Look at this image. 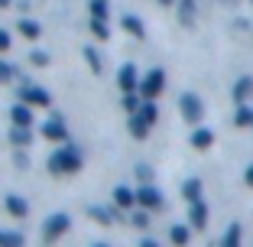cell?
<instances>
[{"label":"cell","instance_id":"7a4b0ae2","mask_svg":"<svg viewBox=\"0 0 253 247\" xmlns=\"http://www.w3.org/2000/svg\"><path fill=\"white\" fill-rule=\"evenodd\" d=\"M68 228H72V218H68L65 211H52V215L45 218V225H42V238L49 241V244H55L62 234H68Z\"/></svg>","mask_w":253,"mask_h":247},{"label":"cell","instance_id":"f1b7e54d","mask_svg":"<svg viewBox=\"0 0 253 247\" xmlns=\"http://www.w3.org/2000/svg\"><path fill=\"white\" fill-rule=\"evenodd\" d=\"M91 218H94L97 225H114V211L111 208H101V205H94V208H91Z\"/></svg>","mask_w":253,"mask_h":247},{"label":"cell","instance_id":"d6986e66","mask_svg":"<svg viewBox=\"0 0 253 247\" xmlns=\"http://www.w3.org/2000/svg\"><path fill=\"white\" fill-rule=\"evenodd\" d=\"M182 198H185L188 205L201 202V179H185V186H182Z\"/></svg>","mask_w":253,"mask_h":247},{"label":"cell","instance_id":"8fae6325","mask_svg":"<svg viewBox=\"0 0 253 247\" xmlns=\"http://www.w3.org/2000/svg\"><path fill=\"white\" fill-rule=\"evenodd\" d=\"M188 225H192L195 231H201V228L208 225V205L205 202H192L188 205Z\"/></svg>","mask_w":253,"mask_h":247},{"label":"cell","instance_id":"4316f807","mask_svg":"<svg viewBox=\"0 0 253 247\" xmlns=\"http://www.w3.org/2000/svg\"><path fill=\"white\" fill-rule=\"evenodd\" d=\"M140 91H126V95H124V111L126 114H136V111H140V104H143V101H140Z\"/></svg>","mask_w":253,"mask_h":247},{"label":"cell","instance_id":"2e32d148","mask_svg":"<svg viewBox=\"0 0 253 247\" xmlns=\"http://www.w3.org/2000/svg\"><path fill=\"white\" fill-rule=\"evenodd\" d=\"M10 143L13 147H30L33 143V127H20V124H13V130H10Z\"/></svg>","mask_w":253,"mask_h":247},{"label":"cell","instance_id":"7c38bea8","mask_svg":"<svg viewBox=\"0 0 253 247\" xmlns=\"http://www.w3.org/2000/svg\"><path fill=\"white\" fill-rule=\"evenodd\" d=\"M188 143H192L195 150H208L211 143H214V130H208V127H195L192 137H188Z\"/></svg>","mask_w":253,"mask_h":247},{"label":"cell","instance_id":"d6a6232c","mask_svg":"<svg viewBox=\"0 0 253 247\" xmlns=\"http://www.w3.org/2000/svg\"><path fill=\"white\" fill-rule=\"evenodd\" d=\"M10 78H13V68H10V62L0 59V85H7Z\"/></svg>","mask_w":253,"mask_h":247},{"label":"cell","instance_id":"8992f818","mask_svg":"<svg viewBox=\"0 0 253 247\" xmlns=\"http://www.w3.org/2000/svg\"><path fill=\"white\" fill-rule=\"evenodd\" d=\"M20 101H26V104H33V107H49L52 104V98H49V91H45L42 85H26V88H20Z\"/></svg>","mask_w":253,"mask_h":247},{"label":"cell","instance_id":"4fadbf2b","mask_svg":"<svg viewBox=\"0 0 253 247\" xmlns=\"http://www.w3.org/2000/svg\"><path fill=\"white\" fill-rule=\"evenodd\" d=\"M250 98H253V78L250 75L237 78V85H234V101H237V104H247Z\"/></svg>","mask_w":253,"mask_h":247},{"label":"cell","instance_id":"e0dca14e","mask_svg":"<svg viewBox=\"0 0 253 247\" xmlns=\"http://www.w3.org/2000/svg\"><path fill=\"white\" fill-rule=\"evenodd\" d=\"M192 231H195L192 225H172V231H169V241H172L175 247H185L188 241H192Z\"/></svg>","mask_w":253,"mask_h":247},{"label":"cell","instance_id":"603a6c76","mask_svg":"<svg viewBox=\"0 0 253 247\" xmlns=\"http://www.w3.org/2000/svg\"><path fill=\"white\" fill-rule=\"evenodd\" d=\"M234 124H237V127H253V104H237Z\"/></svg>","mask_w":253,"mask_h":247},{"label":"cell","instance_id":"ffe728a7","mask_svg":"<svg viewBox=\"0 0 253 247\" xmlns=\"http://www.w3.org/2000/svg\"><path fill=\"white\" fill-rule=\"evenodd\" d=\"M149 127H153V124H146L140 114H130V134H133L136 140H146V137H149Z\"/></svg>","mask_w":253,"mask_h":247},{"label":"cell","instance_id":"44dd1931","mask_svg":"<svg viewBox=\"0 0 253 247\" xmlns=\"http://www.w3.org/2000/svg\"><path fill=\"white\" fill-rule=\"evenodd\" d=\"M136 114H140L146 124H156V120H159V107H156L153 98H143V104H140V111H136Z\"/></svg>","mask_w":253,"mask_h":247},{"label":"cell","instance_id":"ac0fdd59","mask_svg":"<svg viewBox=\"0 0 253 247\" xmlns=\"http://www.w3.org/2000/svg\"><path fill=\"white\" fill-rule=\"evenodd\" d=\"M120 26H124L130 36H136V39L146 36V26H143V20H140V16H133V13H126L124 20H120Z\"/></svg>","mask_w":253,"mask_h":247},{"label":"cell","instance_id":"9c48e42d","mask_svg":"<svg viewBox=\"0 0 253 247\" xmlns=\"http://www.w3.org/2000/svg\"><path fill=\"white\" fill-rule=\"evenodd\" d=\"M3 211H7L10 218H30V202H26L23 195H16V192H7V198H3Z\"/></svg>","mask_w":253,"mask_h":247},{"label":"cell","instance_id":"f35d334b","mask_svg":"<svg viewBox=\"0 0 253 247\" xmlns=\"http://www.w3.org/2000/svg\"><path fill=\"white\" fill-rule=\"evenodd\" d=\"M0 7H10V0H0Z\"/></svg>","mask_w":253,"mask_h":247},{"label":"cell","instance_id":"3957f363","mask_svg":"<svg viewBox=\"0 0 253 247\" xmlns=\"http://www.w3.org/2000/svg\"><path fill=\"white\" fill-rule=\"evenodd\" d=\"M163 91H166V72H163V68H149L146 75L140 78V95L156 101Z\"/></svg>","mask_w":253,"mask_h":247},{"label":"cell","instance_id":"5b68a950","mask_svg":"<svg viewBox=\"0 0 253 247\" xmlns=\"http://www.w3.org/2000/svg\"><path fill=\"white\" fill-rule=\"evenodd\" d=\"M136 205H140V208H149V211H159L166 205V198H163V192H159L156 186L143 182V186L136 189Z\"/></svg>","mask_w":253,"mask_h":247},{"label":"cell","instance_id":"83f0119b","mask_svg":"<svg viewBox=\"0 0 253 247\" xmlns=\"http://www.w3.org/2000/svg\"><path fill=\"white\" fill-rule=\"evenodd\" d=\"M240 225H231L227 231H224V241H221V247H240Z\"/></svg>","mask_w":253,"mask_h":247},{"label":"cell","instance_id":"f546056e","mask_svg":"<svg viewBox=\"0 0 253 247\" xmlns=\"http://www.w3.org/2000/svg\"><path fill=\"white\" fill-rule=\"evenodd\" d=\"M179 16H182V23L195 20V0H179Z\"/></svg>","mask_w":253,"mask_h":247},{"label":"cell","instance_id":"8d00e7d4","mask_svg":"<svg viewBox=\"0 0 253 247\" xmlns=\"http://www.w3.org/2000/svg\"><path fill=\"white\" fill-rule=\"evenodd\" d=\"M140 247H163V244H159V241H153V238H143Z\"/></svg>","mask_w":253,"mask_h":247},{"label":"cell","instance_id":"9a60e30c","mask_svg":"<svg viewBox=\"0 0 253 247\" xmlns=\"http://www.w3.org/2000/svg\"><path fill=\"white\" fill-rule=\"evenodd\" d=\"M114 202H117V208H133V205H136V189L117 186V189H114Z\"/></svg>","mask_w":253,"mask_h":247},{"label":"cell","instance_id":"cb8c5ba5","mask_svg":"<svg viewBox=\"0 0 253 247\" xmlns=\"http://www.w3.org/2000/svg\"><path fill=\"white\" fill-rule=\"evenodd\" d=\"M82 55H84V62H88V68H91V72H94V75H101V68H104V65H101V55H97V49H94V46H84V49H82Z\"/></svg>","mask_w":253,"mask_h":247},{"label":"cell","instance_id":"484cf974","mask_svg":"<svg viewBox=\"0 0 253 247\" xmlns=\"http://www.w3.org/2000/svg\"><path fill=\"white\" fill-rule=\"evenodd\" d=\"M26 238L20 231H0V247H23Z\"/></svg>","mask_w":253,"mask_h":247},{"label":"cell","instance_id":"1f68e13d","mask_svg":"<svg viewBox=\"0 0 253 247\" xmlns=\"http://www.w3.org/2000/svg\"><path fill=\"white\" fill-rule=\"evenodd\" d=\"M136 228H149V208H136L133 211V218H130Z\"/></svg>","mask_w":253,"mask_h":247},{"label":"cell","instance_id":"836d02e7","mask_svg":"<svg viewBox=\"0 0 253 247\" xmlns=\"http://www.w3.org/2000/svg\"><path fill=\"white\" fill-rule=\"evenodd\" d=\"M10 43H13V36H10L7 30H0V55H7V52H10Z\"/></svg>","mask_w":253,"mask_h":247},{"label":"cell","instance_id":"e575fe53","mask_svg":"<svg viewBox=\"0 0 253 247\" xmlns=\"http://www.w3.org/2000/svg\"><path fill=\"white\" fill-rule=\"evenodd\" d=\"M136 172H140V179H143V182H149V176H153V172H149L146 166H136Z\"/></svg>","mask_w":253,"mask_h":247},{"label":"cell","instance_id":"7402d4cb","mask_svg":"<svg viewBox=\"0 0 253 247\" xmlns=\"http://www.w3.org/2000/svg\"><path fill=\"white\" fill-rule=\"evenodd\" d=\"M88 13L94 20H107L111 16V0H88Z\"/></svg>","mask_w":253,"mask_h":247},{"label":"cell","instance_id":"74e56055","mask_svg":"<svg viewBox=\"0 0 253 247\" xmlns=\"http://www.w3.org/2000/svg\"><path fill=\"white\" fill-rule=\"evenodd\" d=\"M156 3H163V7H172V3H175V0H156Z\"/></svg>","mask_w":253,"mask_h":247},{"label":"cell","instance_id":"6da1fadb","mask_svg":"<svg viewBox=\"0 0 253 247\" xmlns=\"http://www.w3.org/2000/svg\"><path fill=\"white\" fill-rule=\"evenodd\" d=\"M84 166L82 153L75 150V147H68V143H59V150L49 156V172L52 176H72V172H78Z\"/></svg>","mask_w":253,"mask_h":247},{"label":"cell","instance_id":"277c9868","mask_svg":"<svg viewBox=\"0 0 253 247\" xmlns=\"http://www.w3.org/2000/svg\"><path fill=\"white\" fill-rule=\"evenodd\" d=\"M179 111L188 124H201V117H205V101H201L195 91H185V95L179 98Z\"/></svg>","mask_w":253,"mask_h":247},{"label":"cell","instance_id":"5bb4252c","mask_svg":"<svg viewBox=\"0 0 253 247\" xmlns=\"http://www.w3.org/2000/svg\"><path fill=\"white\" fill-rule=\"evenodd\" d=\"M16 30H20V36H26L30 43H36L39 36H42V26H39L36 20H30V16H23L20 23H16Z\"/></svg>","mask_w":253,"mask_h":247},{"label":"cell","instance_id":"4dcf8cb0","mask_svg":"<svg viewBox=\"0 0 253 247\" xmlns=\"http://www.w3.org/2000/svg\"><path fill=\"white\" fill-rule=\"evenodd\" d=\"M30 65L45 68V65H49V52H45V49H33V52H30Z\"/></svg>","mask_w":253,"mask_h":247},{"label":"cell","instance_id":"ba28073f","mask_svg":"<svg viewBox=\"0 0 253 247\" xmlns=\"http://www.w3.org/2000/svg\"><path fill=\"white\" fill-rule=\"evenodd\" d=\"M42 137L45 140H52V143H65L68 140V127H65V120L55 114L52 120H45L42 124Z\"/></svg>","mask_w":253,"mask_h":247},{"label":"cell","instance_id":"60d3db41","mask_svg":"<svg viewBox=\"0 0 253 247\" xmlns=\"http://www.w3.org/2000/svg\"><path fill=\"white\" fill-rule=\"evenodd\" d=\"M250 3H253V0H250Z\"/></svg>","mask_w":253,"mask_h":247},{"label":"cell","instance_id":"d4e9b609","mask_svg":"<svg viewBox=\"0 0 253 247\" xmlns=\"http://www.w3.org/2000/svg\"><path fill=\"white\" fill-rule=\"evenodd\" d=\"M91 36L101 39V43H107V39H111V26H107V20H94V16H91Z\"/></svg>","mask_w":253,"mask_h":247},{"label":"cell","instance_id":"52a82bcc","mask_svg":"<svg viewBox=\"0 0 253 247\" xmlns=\"http://www.w3.org/2000/svg\"><path fill=\"white\" fill-rule=\"evenodd\" d=\"M117 85H120V91H140V72H136V65L133 62H126V65H120V72H117Z\"/></svg>","mask_w":253,"mask_h":247},{"label":"cell","instance_id":"d590c367","mask_svg":"<svg viewBox=\"0 0 253 247\" xmlns=\"http://www.w3.org/2000/svg\"><path fill=\"white\" fill-rule=\"evenodd\" d=\"M244 182H247V186H253V163L247 166V172H244Z\"/></svg>","mask_w":253,"mask_h":247},{"label":"cell","instance_id":"30bf717a","mask_svg":"<svg viewBox=\"0 0 253 247\" xmlns=\"http://www.w3.org/2000/svg\"><path fill=\"white\" fill-rule=\"evenodd\" d=\"M36 107L33 104H26V101H16L13 107H10V120L13 124H20V127H33V120H36Z\"/></svg>","mask_w":253,"mask_h":247},{"label":"cell","instance_id":"ab89813d","mask_svg":"<svg viewBox=\"0 0 253 247\" xmlns=\"http://www.w3.org/2000/svg\"><path fill=\"white\" fill-rule=\"evenodd\" d=\"M91 247H111V244H91Z\"/></svg>","mask_w":253,"mask_h":247}]
</instances>
